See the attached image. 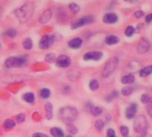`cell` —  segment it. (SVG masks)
Masks as SVG:
<instances>
[{
	"label": "cell",
	"instance_id": "obj_1",
	"mask_svg": "<svg viewBox=\"0 0 152 137\" xmlns=\"http://www.w3.org/2000/svg\"><path fill=\"white\" fill-rule=\"evenodd\" d=\"M34 14V5L31 2H27L15 11V15L21 23L28 22Z\"/></svg>",
	"mask_w": 152,
	"mask_h": 137
},
{
	"label": "cell",
	"instance_id": "obj_2",
	"mask_svg": "<svg viewBox=\"0 0 152 137\" xmlns=\"http://www.w3.org/2000/svg\"><path fill=\"white\" fill-rule=\"evenodd\" d=\"M78 116V111L73 107H65L62 108L59 111V117L63 122L66 124H72Z\"/></svg>",
	"mask_w": 152,
	"mask_h": 137
},
{
	"label": "cell",
	"instance_id": "obj_3",
	"mask_svg": "<svg viewBox=\"0 0 152 137\" xmlns=\"http://www.w3.org/2000/svg\"><path fill=\"white\" fill-rule=\"evenodd\" d=\"M27 62V56H10L5 61V65L7 68L13 67H21L25 64Z\"/></svg>",
	"mask_w": 152,
	"mask_h": 137
},
{
	"label": "cell",
	"instance_id": "obj_4",
	"mask_svg": "<svg viewBox=\"0 0 152 137\" xmlns=\"http://www.w3.org/2000/svg\"><path fill=\"white\" fill-rule=\"evenodd\" d=\"M117 66H118V58L115 57V56L110 58V59L107 62V64H106V65H105V67H104L103 72H102V76H103L104 78L109 77L111 75L114 74V72L115 71V69L117 68Z\"/></svg>",
	"mask_w": 152,
	"mask_h": 137
},
{
	"label": "cell",
	"instance_id": "obj_5",
	"mask_svg": "<svg viewBox=\"0 0 152 137\" xmlns=\"http://www.w3.org/2000/svg\"><path fill=\"white\" fill-rule=\"evenodd\" d=\"M133 127L136 133H143L147 131L148 128V120L145 116L140 115L138 116L133 123Z\"/></svg>",
	"mask_w": 152,
	"mask_h": 137
},
{
	"label": "cell",
	"instance_id": "obj_6",
	"mask_svg": "<svg viewBox=\"0 0 152 137\" xmlns=\"http://www.w3.org/2000/svg\"><path fill=\"white\" fill-rule=\"evenodd\" d=\"M93 22H94V18L91 15H85V16H83L82 18L78 19L77 21H75L72 24V29H73V30L77 29L79 27H82V26L92 23Z\"/></svg>",
	"mask_w": 152,
	"mask_h": 137
},
{
	"label": "cell",
	"instance_id": "obj_7",
	"mask_svg": "<svg viewBox=\"0 0 152 137\" xmlns=\"http://www.w3.org/2000/svg\"><path fill=\"white\" fill-rule=\"evenodd\" d=\"M54 42H55V37L53 35H45L40 39L39 45L41 49H48L50 47H52Z\"/></svg>",
	"mask_w": 152,
	"mask_h": 137
},
{
	"label": "cell",
	"instance_id": "obj_8",
	"mask_svg": "<svg viewBox=\"0 0 152 137\" xmlns=\"http://www.w3.org/2000/svg\"><path fill=\"white\" fill-rule=\"evenodd\" d=\"M71 63H72L71 58L65 55H60L58 57H56V66H58L60 68H66V67L70 66Z\"/></svg>",
	"mask_w": 152,
	"mask_h": 137
},
{
	"label": "cell",
	"instance_id": "obj_9",
	"mask_svg": "<svg viewBox=\"0 0 152 137\" xmlns=\"http://www.w3.org/2000/svg\"><path fill=\"white\" fill-rule=\"evenodd\" d=\"M102 56H103V53H102V52H99V51H93V52H88V53L84 54L83 59H84L85 61H88V60L98 61V60H100Z\"/></svg>",
	"mask_w": 152,
	"mask_h": 137
},
{
	"label": "cell",
	"instance_id": "obj_10",
	"mask_svg": "<svg viewBox=\"0 0 152 137\" xmlns=\"http://www.w3.org/2000/svg\"><path fill=\"white\" fill-rule=\"evenodd\" d=\"M149 47H150L149 42L145 39H141L140 40L138 46H137V50H138L139 53H146V52L148 51Z\"/></svg>",
	"mask_w": 152,
	"mask_h": 137
},
{
	"label": "cell",
	"instance_id": "obj_11",
	"mask_svg": "<svg viewBox=\"0 0 152 137\" xmlns=\"http://www.w3.org/2000/svg\"><path fill=\"white\" fill-rule=\"evenodd\" d=\"M137 113V104L132 103L125 110V116L128 119H132Z\"/></svg>",
	"mask_w": 152,
	"mask_h": 137
},
{
	"label": "cell",
	"instance_id": "obj_12",
	"mask_svg": "<svg viewBox=\"0 0 152 137\" xmlns=\"http://www.w3.org/2000/svg\"><path fill=\"white\" fill-rule=\"evenodd\" d=\"M51 17H52V12L50 10H48V9L45 10L42 13V15H40V17L39 19V22L41 24H46V23H48L50 21Z\"/></svg>",
	"mask_w": 152,
	"mask_h": 137
},
{
	"label": "cell",
	"instance_id": "obj_13",
	"mask_svg": "<svg viewBox=\"0 0 152 137\" xmlns=\"http://www.w3.org/2000/svg\"><path fill=\"white\" fill-rule=\"evenodd\" d=\"M118 20V17L115 14H113V13H109V14H107L104 15L103 17V22L107 24H113V23H115Z\"/></svg>",
	"mask_w": 152,
	"mask_h": 137
},
{
	"label": "cell",
	"instance_id": "obj_14",
	"mask_svg": "<svg viewBox=\"0 0 152 137\" xmlns=\"http://www.w3.org/2000/svg\"><path fill=\"white\" fill-rule=\"evenodd\" d=\"M82 45H83V40L81 38H74V39L68 41L69 48H73V49L80 48L82 47Z\"/></svg>",
	"mask_w": 152,
	"mask_h": 137
},
{
	"label": "cell",
	"instance_id": "obj_15",
	"mask_svg": "<svg viewBox=\"0 0 152 137\" xmlns=\"http://www.w3.org/2000/svg\"><path fill=\"white\" fill-rule=\"evenodd\" d=\"M45 109H46V118L48 120H50L53 117V105L50 102L46 103Z\"/></svg>",
	"mask_w": 152,
	"mask_h": 137
},
{
	"label": "cell",
	"instance_id": "obj_16",
	"mask_svg": "<svg viewBox=\"0 0 152 137\" xmlns=\"http://www.w3.org/2000/svg\"><path fill=\"white\" fill-rule=\"evenodd\" d=\"M50 133L53 137H64V131L59 127H52L50 129Z\"/></svg>",
	"mask_w": 152,
	"mask_h": 137
},
{
	"label": "cell",
	"instance_id": "obj_17",
	"mask_svg": "<svg viewBox=\"0 0 152 137\" xmlns=\"http://www.w3.org/2000/svg\"><path fill=\"white\" fill-rule=\"evenodd\" d=\"M105 42L107 45H115V44L119 42V38L116 37L115 35H107L106 37Z\"/></svg>",
	"mask_w": 152,
	"mask_h": 137
},
{
	"label": "cell",
	"instance_id": "obj_18",
	"mask_svg": "<svg viewBox=\"0 0 152 137\" xmlns=\"http://www.w3.org/2000/svg\"><path fill=\"white\" fill-rule=\"evenodd\" d=\"M151 74H152V65L146 66L140 71V77H147Z\"/></svg>",
	"mask_w": 152,
	"mask_h": 137
},
{
	"label": "cell",
	"instance_id": "obj_19",
	"mask_svg": "<svg viewBox=\"0 0 152 137\" xmlns=\"http://www.w3.org/2000/svg\"><path fill=\"white\" fill-rule=\"evenodd\" d=\"M134 80H135L134 75H132V74H130V75H127L124 76V77L122 78L121 82H122V84H132V83L134 82Z\"/></svg>",
	"mask_w": 152,
	"mask_h": 137
},
{
	"label": "cell",
	"instance_id": "obj_20",
	"mask_svg": "<svg viewBox=\"0 0 152 137\" xmlns=\"http://www.w3.org/2000/svg\"><path fill=\"white\" fill-rule=\"evenodd\" d=\"M23 99L27 103H33L34 100H35V96H34V94L32 92H26L23 96Z\"/></svg>",
	"mask_w": 152,
	"mask_h": 137
},
{
	"label": "cell",
	"instance_id": "obj_21",
	"mask_svg": "<svg viewBox=\"0 0 152 137\" xmlns=\"http://www.w3.org/2000/svg\"><path fill=\"white\" fill-rule=\"evenodd\" d=\"M4 35L9 38H15L17 35V31L15 28H9L4 32Z\"/></svg>",
	"mask_w": 152,
	"mask_h": 137
},
{
	"label": "cell",
	"instance_id": "obj_22",
	"mask_svg": "<svg viewBox=\"0 0 152 137\" xmlns=\"http://www.w3.org/2000/svg\"><path fill=\"white\" fill-rule=\"evenodd\" d=\"M23 48H24L26 50H30V49H31V48H32V47H33L32 40H31V38H26V39L23 40Z\"/></svg>",
	"mask_w": 152,
	"mask_h": 137
},
{
	"label": "cell",
	"instance_id": "obj_23",
	"mask_svg": "<svg viewBox=\"0 0 152 137\" xmlns=\"http://www.w3.org/2000/svg\"><path fill=\"white\" fill-rule=\"evenodd\" d=\"M50 95H51V92L48 88H43L39 92V96L42 99H48L50 97Z\"/></svg>",
	"mask_w": 152,
	"mask_h": 137
},
{
	"label": "cell",
	"instance_id": "obj_24",
	"mask_svg": "<svg viewBox=\"0 0 152 137\" xmlns=\"http://www.w3.org/2000/svg\"><path fill=\"white\" fill-rule=\"evenodd\" d=\"M15 122L14 121V120H12V119H7L5 122H4V127L6 128V129H7V130H9V129H12L13 127H15Z\"/></svg>",
	"mask_w": 152,
	"mask_h": 137
},
{
	"label": "cell",
	"instance_id": "obj_25",
	"mask_svg": "<svg viewBox=\"0 0 152 137\" xmlns=\"http://www.w3.org/2000/svg\"><path fill=\"white\" fill-rule=\"evenodd\" d=\"M89 86H90V89H91V91H97V90L99 89V81H98V80H95V79L91 80V81L90 82Z\"/></svg>",
	"mask_w": 152,
	"mask_h": 137
},
{
	"label": "cell",
	"instance_id": "obj_26",
	"mask_svg": "<svg viewBox=\"0 0 152 137\" xmlns=\"http://www.w3.org/2000/svg\"><path fill=\"white\" fill-rule=\"evenodd\" d=\"M69 8H70V10H71L72 12H73L74 14L79 13L80 10H81L80 6H78L77 4H75V3H71V4H69Z\"/></svg>",
	"mask_w": 152,
	"mask_h": 137
},
{
	"label": "cell",
	"instance_id": "obj_27",
	"mask_svg": "<svg viewBox=\"0 0 152 137\" xmlns=\"http://www.w3.org/2000/svg\"><path fill=\"white\" fill-rule=\"evenodd\" d=\"M56 60V55L53 54V53H48V54H47L46 56H45V61L48 62V63H53V62H55Z\"/></svg>",
	"mask_w": 152,
	"mask_h": 137
},
{
	"label": "cell",
	"instance_id": "obj_28",
	"mask_svg": "<svg viewBox=\"0 0 152 137\" xmlns=\"http://www.w3.org/2000/svg\"><path fill=\"white\" fill-rule=\"evenodd\" d=\"M91 112L94 116H98L102 113V108L99 107H91Z\"/></svg>",
	"mask_w": 152,
	"mask_h": 137
},
{
	"label": "cell",
	"instance_id": "obj_29",
	"mask_svg": "<svg viewBox=\"0 0 152 137\" xmlns=\"http://www.w3.org/2000/svg\"><path fill=\"white\" fill-rule=\"evenodd\" d=\"M132 92H133L132 87H131V86H125L122 90V94L124 96H129V95H131L132 93Z\"/></svg>",
	"mask_w": 152,
	"mask_h": 137
},
{
	"label": "cell",
	"instance_id": "obj_30",
	"mask_svg": "<svg viewBox=\"0 0 152 137\" xmlns=\"http://www.w3.org/2000/svg\"><path fill=\"white\" fill-rule=\"evenodd\" d=\"M135 32V28L133 27V26H128L126 29H125V32H124V33H125V35L127 36V37H131V36H132V34Z\"/></svg>",
	"mask_w": 152,
	"mask_h": 137
},
{
	"label": "cell",
	"instance_id": "obj_31",
	"mask_svg": "<svg viewBox=\"0 0 152 137\" xmlns=\"http://www.w3.org/2000/svg\"><path fill=\"white\" fill-rule=\"evenodd\" d=\"M67 131L70 133H72V134H75V133H77V132H78V130H77V128H76L73 125H72V124H67Z\"/></svg>",
	"mask_w": 152,
	"mask_h": 137
},
{
	"label": "cell",
	"instance_id": "obj_32",
	"mask_svg": "<svg viewBox=\"0 0 152 137\" xmlns=\"http://www.w3.org/2000/svg\"><path fill=\"white\" fill-rule=\"evenodd\" d=\"M146 104H147V111L148 115L152 116V98H149Z\"/></svg>",
	"mask_w": 152,
	"mask_h": 137
},
{
	"label": "cell",
	"instance_id": "obj_33",
	"mask_svg": "<svg viewBox=\"0 0 152 137\" xmlns=\"http://www.w3.org/2000/svg\"><path fill=\"white\" fill-rule=\"evenodd\" d=\"M120 132H121V133H122V135L124 137H127L128 134H129V128L127 126H125V125H122L120 127Z\"/></svg>",
	"mask_w": 152,
	"mask_h": 137
},
{
	"label": "cell",
	"instance_id": "obj_34",
	"mask_svg": "<svg viewBox=\"0 0 152 137\" xmlns=\"http://www.w3.org/2000/svg\"><path fill=\"white\" fill-rule=\"evenodd\" d=\"M104 125H105V124H104V122L101 121V120H97V121L95 122V127H96V129L99 130V131H101V130L104 128Z\"/></svg>",
	"mask_w": 152,
	"mask_h": 137
},
{
	"label": "cell",
	"instance_id": "obj_35",
	"mask_svg": "<svg viewBox=\"0 0 152 137\" xmlns=\"http://www.w3.org/2000/svg\"><path fill=\"white\" fill-rule=\"evenodd\" d=\"M15 119H16V122H18L19 124L23 123V122L25 121V116H24L23 114H18V115L16 116Z\"/></svg>",
	"mask_w": 152,
	"mask_h": 137
},
{
	"label": "cell",
	"instance_id": "obj_36",
	"mask_svg": "<svg viewBox=\"0 0 152 137\" xmlns=\"http://www.w3.org/2000/svg\"><path fill=\"white\" fill-rule=\"evenodd\" d=\"M107 137H116L115 132L112 128H108L107 131Z\"/></svg>",
	"mask_w": 152,
	"mask_h": 137
},
{
	"label": "cell",
	"instance_id": "obj_37",
	"mask_svg": "<svg viewBox=\"0 0 152 137\" xmlns=\"http://www.w3.org/2000/svg\"><path fill=\"white\" fill-rule=\"evenodd\" d=\"M134 16H135L136 18L140 19V18H141V17L144 16V13H143L142 11H136V12L134 13Z\"/></svg>",
	"mask_w": 152,
	"mask_h": 137
},
{
	"label": "cell",
	"instance_id": "obj_38",
	"mask_svg": "<svg viewBox=\"0 0 152 137\" xmlns=\"http://www.w3.org/2000/svg\"><path fill=\"white\" fill-rule=\"evenodd\" d=\"M32 137H49V136L43 133H35L32 134Z\"/></svg>",
	"mask_w": 152,
	"mask_h": 137
},
{
	"label": "cell",
	"instance_id": "obj_39",
	"mask_svg": "<svg viewBox=\"0 0 152 137\" xmlns=\"http://www.w3.org/2000/svg\"><path fill=\"white\" fill-rule=\"evenodd\" d=\"M151 21H152V13L147 15V16H146V18H145V22L148 23H149Z\"/></svg>",
	"mask_w": 152,
	"mask_h": 137
},
{
	"label": "cell",
	"instance_id": "obj_40",
	"mask_svg": "<svg viewBox=\"0 0 152 137\" xmlns=\"http://www.w3.org/2000/svg\"><path fill=\"white\" fill-rule=\"evenodd\" d=\"M148 99H149V97H148V95H146V94L142 95V97H141V101H142V103H145V104H146V103L148 102Z\"/></svg>",
	"mask_w": 152,
	"mask_h": 137
},
{
	"label": "cell",
	"instance_id": "obj_41",
	"mask_svg": "<svg viewBox=\"0 0 152 137\" xmlns=\"http://www.w3.org/2000/svg\"><path fill=\"white\" fill-rule=\"evenodd\" d=\"M116 96H117V92H113V93H112V94H111V95H110L107 100V101H110V100H113L115 97H116Z\"/></svg>",
	"mask_w": 152,
	"mask_h": 137
},
{
	"label": "cell",
	"instance_id": "obj_42",
	"mask_svg": "<svg viewBox=\"0 0 152 137\" xmlns=\"http://www.w3.org/2000/svg\"><path fill=\"white\" fill-rule=\"evenodd\" d=\"M65 137H73L72 135H67V136H65Z\"/></svg>",
	"mask_w": 152,
	"mask_h": 137
},
{
	"label": "cell",
	"instance_id": "obj_43",
	"mask_svg": "<svg viewBox=\"0 0 152 137\" xmlns=\"http://www.w3.org/2000/svg\"><path fill=\"white\" fill-rule=\"evenodd\" d=\"M0 14H1V8H0Z\"/></svg>",
	"mask_w": 152,
	"mask_h": 137
},
{
	"label": "cell",
	"instance_id": "obj_44",
	"mask_svg": "<svg viewBox=\"0 0 152 137\" xmlns=\"http://www.w3.org/2000/svg\"><path fill=\"white\" fill-rule=\"evenodd\" d=\"M0 47H1V41H0Z\"/></svg>",
	"mask_w": 152,
	"mask_h": 137
}]
</instances>
